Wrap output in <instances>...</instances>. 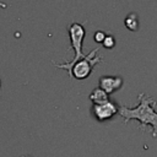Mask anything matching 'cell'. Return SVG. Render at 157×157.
<instances>
[{
  "mask_svg": "<svg viewBox=\"0 0 157 157\" xmlns=\"http://www.w3.org/2000/svg\"><path fill=\"white\" fill-rule=\"evenodd\" d=\"M102 44H103V47H104V48L112 49V48L115 45V39H114V37H113V36H110V34H107Z\"/></svg>",
  "mask_w": 157,
  "mask_h": 157,
  "instance_id": "8",
  "label": "cell"
},
{
  "mask_svg": "<svg viewBox=\"0 0 157 157\" xmlns=\"http://www.w3.org/2000/svg\"><path fill=\"white\" fill-rule=\"evenodd\" d=\"M105 32H103V31H97V32H94V40L97 42V43H103V40H104V38H105Z\"/></svg>",
  "mask_w": 157,
  "mask_h": 157,
  "instance_id": "9",
  "label": "cell"
},
{
  "mask_svg": "<svg viewBox=\"0 0 157 157\" xmlns=\"http://www.w3.org/2000/svg\"><path fill=\"white\" fill-rule=\"evenodd\" d=\"M67 31H69V36H70V40H71V48L75 52V56L71 61H65V63H61V64H55L53 61V65L59 67V69H64V70L67 71V74H70L71 67L74 66V64L76 61H78L80 59L85 58V55H86V54L82 53V42H83V38H85L86 31H85L83 26L81 23H77V22L71 23L67 27Z\"/></svg>",
  "mask_w": 157,
  "mask_h": 157,
  "instance_id": "2",
  "label": "cell"
},
{
  "mask_svg": "<svg viewBox=\"0 0 157 157\" xmlns=\"http://www.w3.org/2000/svg\"><path fill=\"white\" fill-rule=\"evenodd\" d=\"M123 86V78L120 76H102L99 78V87L108 94L119 90Z\"/></svg>",
  "mask_w": 157,
  "mask_h": 157,
  "instance_id": "5",
  "label": "cell"
},
{
  "mask_svg": "<svg viewBox=\"0 0 157 157\" xmlns=\"http://www.w3.org/2000/svg\"><path fill=\"white\" fill-rule=\"evenodd\" d=\"M99 50V47L98 48H94L93 50H91L88 54L85 55V58L80 59L78 61H76L74 64V66L71 67V71L69 74V76L72 78H77V80H85L86 77H88L94 67L96 64L101 63L103 60L102 56L97 55Z\"/></svg>",
  "mask_w": 157,
  "mask_h": 157,
  "instance_id": "3",
  "label": "cell"
},
{
  "mask_svg": "<svg viewBox=\"0 0 157 157\" xmlns=\"http://www.w3.org/2000/svg\"><path fill=\"white\" fill-rule=\"evenodd\" d=\"M23 157H31V156H23Z\"/></svg>",
  "mask_w": 157,
  "mask_h": 157,
  "instance_id": "11",
  "label": "cell"
},
{
  "mask_svg": "<svg viewBox=\"0 0 157 157\" xmlns=\"http://www.w3.org/2000/svg\"><path fill=\"white\" fill-rule=\"evenodd\" d=\"M139 104L135 108H129L126 105H120L118 113L124 118V123L126 124L131 119H136L140 121L142 126L150 125L153 131V136L157 134V112L155 110L156 99L145 94L140 93L137 96Z\"/></svg>",
  "mask_w": 157,
  "mask_h": 157,
  "instance_id": "1",
  "label": "cell"
},
{
  "mask_svg": "<svg viewBox=\"0 0 157 157\" xmlns=\"http://www.w3.org/2000/svg\"><path fill=\"white\" fill-rule=\"evenodd\" d=\"M125 27L130 31H137L139 28V18L136 13H129L124 20Z\"/></svg>",
  "mask_w": 157,
  "mask_h": 157,
  "instance_id": "7",
  "label": "cell"
},
{
  "mask_svg": "<svg viewBox=\"0 0 157 157\" xmlns=\"http://www.w3.org/2000/svg\"><path fill=\"white\" fill-rule=\"evenodd\" d=\"M118 110H119L118 105H115L110 101L92 105V113L98 121H104V120L110 119L112 117H114L118 113Z\"/></svg>",
  "mask_w": 157,
  "mask_h": 157,
  "instance_id": "4",
  "label": "cell"
},
{
  "mask_svg": "<svg viewBox=\"0 0 157 157\" xmlns=\"http://www.w3.org/2000/svg\"><path fill=\"white\" fill-rule=\"evenodd\" d=\"M108 93H105L101 87H96L92 92H91V94H90V99L93 102V104H101V103H104V102H107V101H109L108 99Z\"/></svg>",
  "mask_w": 157,
  "mask_h": 157,
  "instance_id": "6",
  "label": "cell"
},
{
  "mask_svg": "<svg viewBox=\"0 0 157 157\" xmlns=\"http://www.w3.org/2000/svg\"><path fill=\"white\" fill-rule=\"evenodd\" d=\"M0 88H1V80H0Z\"/></svg>",
  "mask_w": 157,
  "mask_h": 157,
  "instance_id": "10",
  "label": "cell"
}]
</instances>
